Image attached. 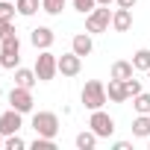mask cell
Instances as JSON below:
<instances>
[{
  "instance_id": "6da1fadb",
  "label": "cell",
  "mask_w": 150,
  "mask_h": 150,
  "mask_svg": "<svg viewBox=\"0 0 150 150\" xmlns=\"http://www.w3.org/2000/svg\"><path fill=\"white\" fill-rule=\"evenodd\" d=\"M80 100H83V106L86 109H103L106 106V100H109V94H106V86L100 83V80H88L86 86H83V91H80Z\"/></svg>"
},
{
  "instance_id": "7a4b0ae2",
  "label": "cell",
  "mask_w": 150,
  "mask_h": 150,
  "mask_svg": "<svg viewBox=\"0 0 150 150\" xmlns=\"http://www.w3.org/2000/svg\"><path fill=\"white\" fill-rule=\"evenodd\" d=\"M18 62H21V38L12 33V35H6L3 41H0V65L15 71Z\"/></svg>"
},
{
  "instance_id": "3957f363",
  "label": "cell",
  "mask_w": 150,
  "mask_h": 150,
  "mask_svg": "<svg viewBox=\"0 0 150 150\" xmlns=\"http://www.w3.org/2000/svg\"><path fill=\"white\" fill-rule=\"evenodd\" d=\"M35 74H38V83H50L59 74V56L50 50H41L35 56Z\"/></svg>"
},
{
  "instance_id": "277c9868",
  "label": "cell",
  "mask_w": 150,
  "mask_h": 150,
  "mask_svg": "<svg viewBox=\"0 0 150 150\" xmlns=\"http://www.w3.org/2000/svg\"><path fill=\"white\" fill-rule=\"evenodd\" d=\"M109 27H112V12H109V6H97V9H91V12L86 15V33L97 35V33H109Z\"/></svg>"
},
{
  "instance_id": "5b68a950",
  "label": "cell",
  "mask_w": 150,
  "mask_h": 150,
  "mask_svg": "<svg viewBox=\"0 0 150 150\" xmlns=\"http://www.w3.org/2000/svg\"><path fill=\"white\" fill-rule=\"evenodd\" d=\"M33 129H35V135L56 138L59 135V115L56 112H35L33 115Z\"/></svg>"
},
{
  "instance_id": "8992f818",
  "label": "cell",
  "mask_w": 150,
  "mask_h": 150,
  "mask_svg": "<svg viewBox=\"0 0 150 150\" xmlns=\"http://www.w3.org/2000/svg\"><path fill=\"white\" fill-rule=\"evenodd\" d=\"M88 127L97 132V138H109L115 132V118L109 112H103V109H94L91 118H88Z\"/></svg>"
},
{
  "instance_id": "52a82bcc",
  "label": "cell",
  "mask_w": 150,
  "mask_h": 150,
  "mask_svg": "<svg viewBox=\"0 0 150 150\" xmlns=\"http://www.w3.org/2000/svg\"><path fill=\"white\" fill-rule=\"evenodd\" d=\"M33 88H21V86H15L12 91H9V106L12 109H18V112H33Z\"/></svg>"
},
{
  "instance_id": "ba28073f",
  "label": "cell",
  "mask_w": 150,
  "mask_h": 150,
  "mask_svg": "<svg viewBox=\"0 0 150 150\" xmlns=\"http://www.w3.org/2000/svg\"><path fill=\"white\" fill-rule=\"evenodd\" d=\"M21 127H24V112H18V109L0 112V132L3 135H15V132H21Z\"/></svg>"
},
{
  "instance_id": "9c48e42d",
  "label": "cell",
  "mask_w": 150,
  "mask_h": 150,
  "mask_svg": "<svg viewBox=\"0 0 150 150\" xmlns=\"http://www.w3.org/2000/svg\"><path fill=\"white\" fill-rule=\"evenodd\" d=\"M80 71H83V56H77L74 50L59 56V74L62 77H77Z\"/></svg>"
},
{
  "instance_id": "30bf717a",
  "label": "cell",
  "mask_w": 150,
  "mask_h": 150,
  "mask_svg": "<svg viewBox=\"0 0 150 150\" xmlns=\"http://www.w3.org/2000/svg\"><path fill=\"white\" fill-rule=\"evenodd\" d=\"M30 41H33L35 50H50L53 41H56V33H53L50 27H35V30L30 33Z\"/></svg>"
},
{
  "instance_id": "8fae6325",
  "label": "cell",
  "mask_w": 150,
  "mask_h": 150,
  "mask_svg": "<svg viewBox=\"0 0 150 150\" xmlns=\"http://www.w3.org/2000/svg\"><path fill=\"white\" fill-rule=\"evenodd\" d=\"M129 27H132V9L118 6V9L112 12V30H115V33H127Z\"/></svg>"
},
{
  "instance_id": "7c38bea8",
  "label": "cell",
  "mask_w": 150,
  "mask_h": 150,
  "mask_svg": "<svg viewBox=\"0 0 150 150\" xmlns=\"http://www.w3.org/2000/svg\"><path fill=\"white\" fill-rule=\"evenodd\" d=\"M71 50L77 53V56H88L94 50V41H91V33H77L71 38Z\"/></svg>"
},
{
  "instance_id": "4fadbf2b",
  "label": "cell",
  "mask_w": 150,
  "mask_h": 150,
  "mask_svg": "<svg viewBox=\"0 0 150 150\" xmlns=\"http://www.w3.org/2000/svg\"><path fill=\"white\" fill-rule=\"evenodd\" d=\"M106 94H109V100H112V103H124V100H129V94H127V86H124V80H112V77H109Z\"/></svg>"
},
{
  "instance_id": "5bb4252c",
  "label": "cell",
  "mask_w": 150,
  "mask_h": 150,
  "mask_svg": "<svg viewBox=\"0 0 150 150\" xmlns=\"http://www.w3.org/2000/svg\"><path fill=\"white\" fill-rule=\"evenodd\" d=\"M38 83V74H35V68L30 71V68H15V86H21V88H33Z\"/></svg>"
},
{
  "instance_id": "9a60e30c",
  "label": "cell",
  "mask_w": 150,
  "mask_h": 150,
  "mask_svg": "<svg viewBox=\"0 0 150 150\" xmlns=\"http://www.w3.org/2000/svg\"><path fill=\"white\" fill-rule=\"evenodd\" d=\"M132 71H135V65H132V62L118 59V62L112 65V74H109V77H112V80H129V77H132Z\"/></svg>"
},
{
  "instance_id": "2e32d148",
  "label": "cell",
  "mask_w": 150,
  "mask_h": 150,
  "mask_svg": "<svg viewBox=\"0 0 150 150\" xmlns=\"http://www.w3.org/2000/svg\"><path fill=\"white\" fill-rule=\"evenodd\" d=\"M97 141H100V138H97V132L88 127V129H83V132L77 135V150H94V147H97Z\"/></svg>"
},
{
  "instance_id": "e0dca14e",
  "label": "cell",
  "mask_w": 150,
  "mask_h": 150,
  "mask_svg": "<svg viewBox=\"0 0 150 150\" xmlns=\"http://www.w3.org/2000/svg\"><path fill=\"white\" fill-rule=\"evenodd\" d=\"M132 135L135 138H150V115H138L132 121Z\"/></svg>"
},
{
  "instance_id": "ac0fdd59",
  "label": "cell",
  "mask_w": 150,
  "mask_h": 150,
  "mask_svg": "<svg viewBox=\"0 0 150 150\" xmlns=\"http://www.w3.org/2000/svg\"><path fill=\"white\" fill-rule=\"evenodd\" d=\"M38 6H41V0H15V9H18V15H24V18H33V15L38 12Z\"/></svg>"
},
{
  "instance_id": "d6986e66",
  "label": "cell",
  "mask_w": 150,
  "mask_h": 150,
  "mask_svg": "<svg viewBox=\"0 0 150 150\" xmlns=\"http://www.w3.org/2000/svg\"><path fill=\"white\" fill-rule=\"evenodd\" d=\"M132 65H135V71H150V50L147 47H141V50H135L132 53Z\"/></svg>"
},
{
  "instance_id": "ffe728a7",
  "label": "cell",
  "mask_w": 150,
  "mask_h": 150,
  "mask_svg": "<svg viewBox=\"0 0 150 150\" xmlns=\"http://www.w3.org/2000/svg\"><path fill=\"white\" fill-rule=\"evenodd\" d=\"M132 109H135L138 115H150V94H147V91H138V94L132 97Z\"/></svg>"
},
{
  "instance_id": "44dd1931",
  "label": "cell",
  "mask_w": 150,
  "mask_h": 150,
  "mask_svg": "<svg viewBox=\"0 0 150 150\" xmlns=\"http://www.w3.org/2000/svg\"><path fill=\"white\" fill-rule=\"evenodd\" d=\"M65 3H68V0H41V9H44L47 15H62Z\"/></svg>"
},
{
  "instance_id": "7402d4cb",
  "label": "cell",
  "mask_w": 150,
  "mask_h": 150,
  "mask_svg": "<svg viewBox=\"0 0 150 150\" xmlns=\"http://www.w3.org/2000/svg\"><path fill=\"white\" fill-rule=\"evenodd\" d=\"M15 15H18V9H15V0H0V18L12 21Z\"/></svg>"
},
{
  "instance_id": "603a6c76",
  "label": "cell",
  "mask_w": 150,
  "mask_h": 150,
  "mask_svg": "<svg viewBox=\"0 0 150 150\" xmlns=\"http://www.w3.org/2000/svg\"><path fill=\"white\" fill-rule=\"evenodd\" d=\"M33 150H56V138H44V135H35V141L30 144Z\"/></svg>"
},
{
  "instance_id": "cb8c5ba5",
  "label": "cell",
  "mask_w": 150,
  "mask_h": 150,
  "mask_svg": "<svg viewBox=\"0 0 150 150\" xmlns=\"http://www.w3.org/2000/svg\"><path fill=\"white\" fill-rule=\"evenodd\" d=\"M3 147H6V150H24V147H27V141L15 132V135H6V144H3Z\"/></svg>"
},
{
  "instance_id": "d4e9b609",
  "label": "cell",
  "mask_w": 150,
  "mask_h": 150,
  "mask_svg": "<svg viewBox=\"0 0 150 150\" xmlns=\"http://www.w3.org/2000/svg\"><path fill=\"white\" fill-rule=\"evenodd\" d=\"M74 9L83 12V15H88L91 9H97V0H74Z\"/></svg>"
},
{
  "instance_id": "484cf974",
  "label": "cell",
  "mask_w": 150,
  "mask_h": 150,
  "mask_svg": "<svg viewBox=\"0 0 150 150\" xmlns=\"http://www.w3.org/2000/svg\"><path fill=\"white\" fill-rule=\"evenodd\" d=\"M124 86H127V94H129V97H135V94L141 91V80H135V77L124 80Z\"/></svg>"
},
{
  "instance_id": "4316f807",
  "label": "cell",
  "mask_w": 150,
  "mask_h": 150,
  "mask_svg": "<svg viewBox=\"0 0 150 150\" xmlns=\"http://www.w3.org/2000/svg\"><path fill=\"white\" fill-rule=\"evenodd\" d=\"M15 33V27H12V21H6V18H0V41H3L6 35H12Z\"/></svg>"
},
{
  "instance_id": "83f0119b",
  "label": "cell",
  "mask_w": 150,
  "mask_h": 150,
  "mask_svg": "<svg viewBox=\"0 0 150 150\" xmlns=\"http://www.w3.org/2000/svg\"><path fill=\"white\" fill-rule=\"evenodd\" d=\"M115 3H118V6H124V9H132L138 0H115Z\"/></svg>"
},
{
  "instance_id": "f1b7e54d",
  "label": "cell",
  "mask_w": 150,
  "mask_h": 150,
  "mask_svg": "<svg viewBox=\"0 0 150 150\" xmlns=\"http://www.w3.org/2000/svg\"><path fill=\"white\" fill-rule=\"evenodd\" d=\"M112 147H115V150H129V141H115Z\"/></svg>"
},
{
  "instance_id": "f546056e",
  "label": "cell",
  "mask_w": 150,
  "mask_h": 150,
  "mask_svg": "<svg viewBox=\"0 0 150 150\" xmlns=\"http://www.w3.org/2000/svg\"><path fill=\"white\" fill-rule=\"evenodd\" d=\"M115 0H97V6H112Z\"/></svg>"
},
{
  "instance_id": "4dcf8cb0",
  "label": "cell",
  "mask_w": 150,
  "mask_h": 150,
  "mask_svg": "<svg viewBox=\"0 0 150 150\" xmlns=\"http://www.w3.org/2000/svg\"><path fill=\"white\" fill-rule=\"evenodd\" d=\"M3 144H6V135H3V132H0V147H3Z\"/></svg>"
},
{
  "instance_id": "1f68e13d",
  "label": "cell",
  "mask_w": 150,
  "mask_h": 150,
  "mask_svg": "<svg viewBox=\"0 0 150 150\" xmlns=\"http://www.w3.org/2000/svg\"><path fill=\"white\" fill-rule=\"evenodd\" d=\"M147 77H150V71H147Z\"/></svg>"
},
{
  "instance_id": "d6a6232c",
  "label": "cell",
  "mask_w": 150,
  "mask_h": 150,
  "mask_svg": "<svg viewBox=\"0 0 150 150\" xmlns=\"http://www.w3.org/2000/svg\"><path fill=\"white\" fill-rule=\"evenodd\" d=\"M0 68H3V65H0Z\"/></svg>"
}]
</instances>
